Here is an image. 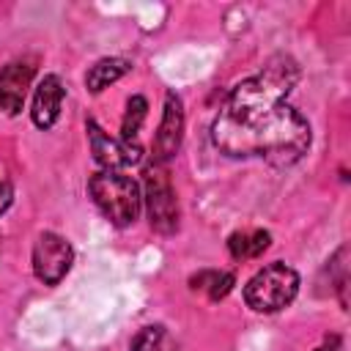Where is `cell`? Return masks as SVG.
Returning a JSON list of instances; mask_svg holds the SVG:
<instances>
[{
    "instance_id": "cell-1",
    "label": "cell",
    "mask_w": 351,
    "mask_h": 351,
    "mask_svg": "<svg viewBox=\"0 0 351 351\" xmlns=\"http://www.w3.org/2000/svg\"><path fill=\"white\" fill-rule=\"evenodd\" d=\"M296 77V66L282 60L239 82L214 118V145L233 159H266L274 167L299 162L310 148V123L285 101Z\"/></svg>"
},
{
    "instance_id": "cell-2",
    "label": "cell",
    "mask_w": 351,
    "mask_h": 351,
    "mask_svg": "<svg viewBox=\"0 0 351 351\" xmlns=\"http://www.w3.org/2000/svg\"><path fill=\"white\" fill-rule=\"evenodd\" d=\"M88 192H90L96 208L118 228H126L140 217V206H143L140 186L123 170L93 173L88 181Z\"/></svg>"
},
{
    "instance_id": "cell-3",
    "label": "cell",
    "mask_w": 351,
    "mask_h": 351,
    "mask_svg": "<svg viewBox=\"0 0 351 351\" xmlns=\"http://www.w3.org/2000/svg\"><path fill=\"white\" fill-rule=\"evenodd\" d=\"M299 293V274L285 263H269L244 285V302L255 313H277Z\"/></svg>"
},
{
    "instance_id": "cell-4",
    "label": "cell",
    "mask_w": 351,
    "mask_h": 351,
    "mask_svg": "<svg viewBox=\"0 0 351 351\" xmlns=\"http://www.w3.org/2000/svg\"><path fill=\"white\" fill-rule=\"evenodd\" d=\"M145 203H148V222L156 233L170 236L178 230V200L170 186L167 170L162 162H151L145 167Z\"/></svg>"
},
{
    "instance_id": "cell-5",
    "label": "cell",
    "mask_w": 351,
    "mask_h": 351,
    "mask_svg": "<svg viewBox=\"0 0 351 351\" xmlns=\"http://www.w3.org/2000/svg\"><path fill=\"white\" fill-rule=\"evenodd\" d=\"M74 261V250L71 244L60 236V233H41L33 244V271L44 285H58Z\"/></svg>"
},
{
    "instance_id": "cell-6",
    "label": "cell",
    "mask_w": 351,
    "mask_h": 351,
    "mask_svg": "<svg viewBox=\"0 0 351 351\" xmlns=\"http://www.w3.org/2000/svg\"><path fill=\"white\" fill-rule=\"evenodd\" d=\"M181 137H184V104L178 93H167L165 96V112H162V123L154 140V162H167L176 156V151L181 148Z\"/></svg>"
},
{
    "instance_id": "cell-7",
    "label": "cell",
    "mask_w": 351,
    "mask_h": 351,
    "mask_svg": "<svg viewBox=\"0 0 351 351\" xmlns=\"http://www.w3.org/2000/svg\"><path fill=\"white\" fill-rule=\"evenodd\" d=\"M88 140H90L93 159L101 165V170H121L126 165L140 162V156H143V148H129L121 140L104 134V129L93 118L88 121Z\"/></svg>"
},
{
    "instance_id": "cell-8",
    "label": "cell",
    "mask_w": 351,
    "mask_h": 351,
    "mask_svg": "<svg viewBox=\"0 0 351 351\" xmlns=\"http://www.w3.org/2000/svg\"><path fill=\"white\" fill-rule=\"evenodd\" d=\"M30 82H33V66L25 60H11L0 71V110L16 115L25 104Z\"/></svg>"
},
{
    "instance_id": "cell-9",
    "label": "cell",
    "mask_w": 351,
    "mask_h": 351,
    "mask_svg": "<svg viewBox=\"0 0 351 351\" xmlns=\"http://www.w3.org/2000/svg\"><path fill=\"white\" fill-rule=\"evenodd\" d=\"M60 104H63V82L58 74H47L33 93V123L38 129H49L58 115H60Z\"/></svg>"
},
{
    "instance_id": "cell-10",
    "label": "cell",
    "mask_w": 351,
    "mask_h": 351,
    "mask_svg": "<svg viewBox=\"0 0 351 351\" xmlns=\"http://www.w3.org/2000/svg\"><path fill=\"white\" fill-rule=\"evenodd\" d=\"M129 69H132V66H129V60H123V58H101V60H96V63L88 69L85 85H88L90 93H101V90L110 88L112 82H118Z\"/></svg>"
},
{
    "instance_id": "cell-11",
    "label": "cell",
    "mask_w": 351,
    "mask_h": 351,
    "mask_svg": "<svg viewBox=\"0 0 351 351\" xmlns=\"http://www.w3.org/2000/svg\"><path fill=\"white\" fill-rule=\"evenodd\" d=\"M269 241H271L269 230H250V233L239 230L228 239V250L236 261H247V258H258L269 247Z\"/></svg>"
},
{
    "instance_id": "cell-12",
    "label": "cell",
    "mask_w": 351,
    "mask_h": 351,
    "mask_svg": "<svg viewBox=\"0 0 351 351\" xmlns=\"http://www.w3.org/2000/svg\"><path fill=\"white\" fill-rule=\"evenodd\" d=\"M148 115V101L143 96H132L129 104H126V112H123V123H121V143L129 145V148H140V126Z\"/></svg>"
},
{
    "instance_id": "cell-13",
    "label": "cell",
    "mask_w": 351,
    "mask_h": 351,
    "mask_svg": "<svg viewBox=\"0 0 351 351\" xmlns=\"http://www.w3.org/2000/svg\"><path fill=\"white\" fill-rule=\"evenodd\" d=\"M132 351H176L173 337L167 335L165 326H143L134 337H132Z\"/></svg>"
},
{
    "instance_id": "cell-14",
    "label": "cell",
    "mask_w": 351,
    "mask_h": 351,
    "mask_svg": "<svg viewBox=\"0 0 351 351\" xmlns=\"http://www.w3.org/2000/svg\"><path fill=\"white\" fill-rule=\"evenodd\" d=\"M233 282H236V277H233L230 271H217V277H214V282H211V288H208V299H211V302L225 299V296L230 293Z\"/></svg>"
},
{
    "instance_id": "cell-15",
    "label": "cell",
    "mask_w": 351,
    "mask_h": 351,
    "mask_svg": "<svg viewBox=\"0 0 351 351\" xmlns=\"http://www.w3.org/2000/svg\"><path fill=\"white\" fill-rule=\"evenodd\" d=\"M11 200H14V186L5 178H0V214L11 206Z\"/></svg>"
},
{
    "instance_id": "cell-16",
    "label": "cell",
    "mask_w": 351,
    "mask_h": 351,
    "mask_svg": "<svg viewBox=\"0 0 351 351\" xmlns=\"http://www.w3.org/2000/svg\"><path fill=\"white\" fill-rule=\"evenodd\" d=\"M315 351H337V337H332V343H324V346H318Z\"/></svg>"
}]
</instances>
